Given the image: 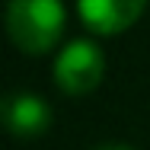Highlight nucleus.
Masks as SVG:
<instances>
[{
  "instance_id": "1",
  "label": "nucleus",
  "mask_w": 150,
  "mask_h": 150,
  "mask_svg": "<svg viewBox=\"0 0 150 150\" xmlns=\"http://www.w3.org/2000/svg\"><path fill=\"white\" fill-rule=\"evenodd\" d=\"M6 29L26 54H42L64 29V6L54 0H16L6 10Z\"/></svg>"
},
{
  "instance_id": "2",
  "label": "nucleus",
  "mask_w": 150,
  "mask_h": 150,
  "mask_svg": "<svg viewBox=\"0 0 150 150\" xmlns=\"http://www.w3.org/2000/svg\"><path fill=\"white\" fill-rule=\"evenodd\" d=\"M102 74H105V58L86 38L70 42L58 54V61H54V80H58L61 90L70 93V96L93 93L102 83Z\"/></svg>"
},
{
  "instance_id": "3",
  "label": "nucleus",
  "mask_w": 150,
  "mask_h": 150,
  "mask_svg": "<svg viewBox=\"0 0 150 150\" xmlns=\"http://www.w3.org/2000/svg\"><path fill=\"white\" fill-rule=\"evenodd\" d=\"M77 13L93 32L115 35L137 23V16L144 13V3L141 0H83Z\"/></svg>"
},
{
  "instance_id": "4",
  "label": "nucleus",
  "mask_w": 150,
  "mask_h": 150,
  "mask_svg": "<svg viewBox=\"0 0 150 150\" xmlns=\"http://www.w3.org/2000/svg\"><path fill=\"white\" fill-rule=\"evenodd\" d=\"M3 121L16 137H35L51 125V109L35 93H13L3 99Z\"/></svg>"
},
{
  "instance_id": "5",
  "label": "nucleus",
  "mask_w": 150,
  "mask_h": 150,
  "mask_svg": "<svg viewBox=\"0 0 150 150\" xmlns=\"http://www.w3.org/2000/svg\"><path fill=\"white\" fill-rule=\"evenodd\" d=\"M96 150H137V147H128V144H105V147H96Z\"/></svg>"
}]
</instances>
